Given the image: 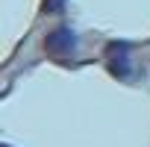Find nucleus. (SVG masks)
Instances as JSON below:
<instances>
[{"instance_id":"1","label":"nucleus","mask_w":150,"mask_h":147,"mask_svg":"<svg viewBox=\"0 0 150 147\" xmlns=\"http://www.w3.org/2000/svg\"><path fill=\"white\" fill-rule=\"evenodd\" d=\"M132 44L129 41H109L106 47V68L118 80H132V62H129Z\"/></svg>"},{"instance_id":"2","label":"nucleus","mask_w":150,"mask_h":147,"mask_svg":"<svg viewBox=\"0 0 150 147\" xmlns=\"http://www.w3.org/2000/svg\"><path fill=\"white\" fill-rule=\"evenodd\" d=\"M77 44H80V38H77V33H74L71 27H56L47 35V41H44L50 56H68V53L77 50Z\"/></svg>"},{"instance_id":"3","label":"nucleus","mask_w":150,"mask_h":147,"mask_svg":"<svg viewBox=\"0 0 150 147\" xmlns=\"http://www.w3.org/2000/svg\"><path fill=\"white\" fill-rule=\"evenodd\" d=\"M62 6H65V0H44V9L47 12H59Z\"/></svg>"},{"instance_id":"4","label":"nucleus","mask_w":150,"mask_h":147,"mask_svg":"<svg viewBox=\"0 0 150 147\" xmlns=\"http://www.w3.org/2000/svg\"><path fill=\"white\" fill-rule=\"evenodd\" d=\"M0 147H12V144H6V141H3V144H0Z\"/></svg>"}]
</instances>
